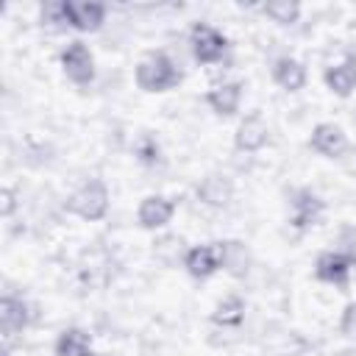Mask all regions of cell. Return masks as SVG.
Instances as JSON below:
<instances>
[{
  "label": "cell",
  "mask_w": 356,
  "mask_h": 356,
  "mask_svg": "<svg viewBox=\"0 0 356 356\" xmlns=\"http://www.w3.org/2000/svg\"><path fill=\"white\" fill-rule=\"evenodd\" d=\"M134 81L142 92H167L181 83V70L167 53H147L136 64Z\"/></svg>",
  "instance_id": "cell-1"
},
{
  "label": "cell",
  "mask_w": 356,
  "mask_h": 356,
  "mask_svg": "<svg viewBox=\"0 0 356 356\" xmlns=\"http://www.w3.org/2000/svg\"><path fill=\"white\" fill-rule=\"evenodd\" d=\"M67 211L86 220V222H97L106 217L108 211V189L100 178H92L86 184H81L70 197H67Z\"/></svg>",
  "instance_id": "cell-2"
},
{
  "label": "cell",
  "mask_w": 356,
  "mask_h": 356,
  "mask_svg": "<svg viewBox=\"0 0 356 356\" xmlns=\"http://www.w3.org/2000/svg\"><path fill=\"white\" fill-rule=\"evenodd\" d=\"M189 47L197 64H217L228 50V39L206 22H195L189 33Z\"/></svg>",
  "instance_id": "cell-3"
},
{
  "label": "cell",
  "mask_w": 356,
  "mask_h": 356,
  "mask_svg": "<svg viewBox=\"0 0 356 356\" xmlns=\"http://www.w3.org/2000/svg\"><path fill=\"white\" fill-rule=\"evenodd\" d=\"M353 267H356V253L325 250L314 261V278L325 281V284H334V286H348V281L353 275Z\"/></svg>",
  "instance_id": "cell-4"
},
{
  "label": "cell",
  "mask_w": 356,
  "mask_h": 356,
  "mask_svg": "<svg viewBox=\"0 0 356 356\" xmlns=\"http://www.w3.org/2000/svg\"><path fill=\"white\" fill-rule=\"evenodd\" d=\"M58 61H61L64 75H67L72 83L89 86V83L95 81V56H92V50H89L83 42H70V44L61 50Z\"/></svg>",
  "instance_id": "cell-5"
},
{
  "label": "cell",
  "mask_w": 356,
  "mask_h": 356,
  "mask_svg": "<svg viewBox=\"0 0 356 356\" xmlns=\"http://www.w3.org/2000/svg\"><path fill=\"white\" fill-rule=\"evenodd\" d=\"M64 11H67L70 28H75V31H81V33H95V31H100V25L106 22V6H103V3L64 0Z\"/></svg>",
  "instance_id": "cell-6"
},
{
  "label": "cell",
  "mask_w": 356,
  "mask_h": 356,
  "mask_svg": "<svg viewBox=\"0 0 356 356\" xmlns=\"http://www.w3.org/2000/svg\"><path fill=\"white\" fill-rule=\"evenodd\" d=\"M309 147L325 159H342V153L348 150V136L339 125L334 122H317L312 128V136H309Z\"/></svg>",
  "instance_id": "cell-7"
},
{
  "label": "cell",
  "mask_w": 356,
  "mask_h": 356,
  "mask_svg": "<svg viewBox=\"0 0 356 356\" xmlns=\"http://www.w3.org/2000/svg\"><path fill=\"white\" fill-rule=\"evenodd\" d=\"M267 142H270V128H267V122H264V117H261L259 111L248 114V117L239 122L236 134H234V147H236L239 153H256V150H261Z\"/></svg>",
  "instance_id": "cell-8"
},
{
  "label": "cell",
  "mask_w": 356,
  "mask_h": 356,
  "mask_svg": "<svg viewBox=\"0 0 356 356\" xmlns=\"http://www.w3.org/2000/svg\"><path fill=\"white\" fill-rule=\"evenodd\" d=\"M31 320H33L31 306L22 298H14V295L0 298V331H3V339H11L14 334H22L31 325Z\"/></svg>",
  "instance_id": "cell-9"
},
{
  "label": "cell",
  "mask_w": 356,
  "mask_h": 356,
  "mask_svg": "<svg viewBox=\"0 0 356 356\" xmlns=\"http://www.w3.org/2000/svg\"><path fill=\"white\" fill-rule=\"evenodd\" d=\"M323 209H325V203H323L320 195H314L312 189H298L295 197H292V217H289L292 228H295V231L312 228V225L320 220Z\"/></svg>",
  "instance_id": "cell-10"
},
{
  "label": "cell",
  "mask_w": 356,
  "mask_h": 356,
  "mask_svg": "<svg viewBox=\"0 0 356 356\" xmlns=\"http://www.w3.org/2000/svg\"><path fill=\"white\" fill-rule=\"evenodd\" d=\"M172 214H175V203L164 195H147V197H142V203L136 209V220L147 231L164 228L172 220Z\"/></svg>",
  "instance_id": "cell-11"
},
{
  "label": "cell",
  "mask_w": 356,
  "mask_h": 356,
  "mask_svg": "<svg viewBox=\"0 0 356 356\" xmlns=\"http://www.w3.org/2000/svg\"><path fill=\"white\" fill-rule=\"evenodd\" d=\"M323 81L337 97H350L356 89V53H348L339 64L328 67L323 72Z\"/></svg>",
  "instance_id": "cell-12"
},
{
  "label": "cell",
  "mask_w": 356,
  "mask_h": 356,
  "mask_svg": "<svg viewBox=\"0 0 356 356\" xmlns=\"http://www.w3.org/2000/svg\"><path fill=\"white\" fill-rule=\"evenodd\" d=\"M184 267L192 278H209L214 275L222 264H220V250L217 245H195L186 250L184 256Z\"/></svg>",
  "instance_id": "cell-13"
},
{
  "label": "cell",
  "mask_w": 356,
  "mask_h": 356,
  "mask_svg": "<svg viewBox=\"0 0 356 356\" xmlns=\"http://www.w3.org/2000/svg\"><path fill=\"white\" fill-rule=\"evenodd\" d=\"M206 103L220 117L236 114L239 111V103H242V83L239 81H228V83H220V86L209 89L206 92Z\"/></svg>",
  "instance_id": "cell-14"
},
{
  "label": "cell",
  "mask_w": 356,
  "mask_h": 356,
  "mask_svg": "<svg viewBox=\"0 0 356 356\" xmlns=\"http://www.w3.org/2000/svg\"><path fill=\"white\" fill-rule=\"evenodd\" d=\"M273 81L284 92H300L303 83H306V67L292 56H281L273 64Z\"/></svg>",
  "instance_id": "cell-15"
},
{
  "label": "cell",
  "mask_w": 356,
  "mask_h": 356,
  "mask_svg": "<svg viewBox=\"0 0 356 356\" xmlns=\"http://www.w3.org/2000/svg\"><path fill=\"white\" fill-rule=\"evenodd\" d=\"M197 197L206 203V206H214V209H222V206H228L231 203V197H234V184H231V178H225V175H206L200 184H197Z\"/></svg>",
  "instance_id": "cell-16"
},
{
  "label": "cell",
  "mask_w": 356,
  "mask_h": 356,
  "mask_svg": "<svg viewBox=\"0 0 356 356\" xmlns=\"http://www.w3.org/2000/svg\"><path fill=\"white\" fill-rule=\"evenodd\" d=\"M56 356H95L92 350V339L86 331L81 328H64L53 345Z\"/></svg>",
  "instance_id": "cell-17"
},
{
  "label": "cell",
  "mask_w": 356,
  "mask_h": 356,
  "mask_svg": "<svg viewBox=\"0 0 356 356\" xmlns=\"http://www.w3.org/2000/svg\"><path fill=\"white\" fill-rule=\"evenodd\" d=\"M217 250H220V264H222L234 278H242V275L248 273L250 253H248V248H245L242 242L228 239V242H220Z\"/></svg>",
  "instance_id": "cell-18"
},
{
  "label": "cell",
  "mask_w": 356,
  "mask_h": 356,
  "mask_svg": "<svg viewBox=\"0 0 356 356\" xmlns=\"http://www.w3.org/2000/svg\"><path fill=\"white\" fill-rule=\"evenodd\" d=\"M245 320V300L239 298V295H228V298H222L217 306H214V312H211V323H217V325H222V328H236L239 323Z\"/></svg>",
  "instance_id": "cell-19"
},
{
  "label": "cell",
  "mask_w": 356,
  "mask_h": 356,
  "mask_svg": "<svg viewBox=\"0 0 356 356\" xmlns=\"http://www.w3.org/2000/svg\"><path fill=\"white\" fill-rule=\"evenodd\" d=\"M153 256H156L161 264H167V267L178 264V261L186 256V253H184V239H181L178 234H164L161 239H156Z\"/></svg>",
  "instance_id": "cell-20"
},
{
  "label": "cell",
  "mask_w": 356,
  "mask_h": 356,
  "mask_svg": "<svg viewBox=\"0 0 356 356\" xmlns=\"http://www.w3.org/2000/svg\"><path fill=\"white\" fill-rule=\"evenodd\" d=\"M261 11H264V17H270L278 25H292L300 17V6L295 0H273V3H264Z\"/></svg>",
  "instance_id": "cell-21"
},
{
  "label": "cell",
  "mask_w": 356,
  "mask_h": 356,
  "mask_svg": "<svg viewBox=\"0 0 356 356\" xmlns=\"http://www.w3.org/2000/svg\"><path fill=\"white\" fill-rule=\"evenodd\" d=\"M42 25H50L53 31L70 28L67 11H64V0H58V3H44V6H42Z\"/></svg>",
  "instance_id": "cell-22"
},
{
  "label": "cell",
  "mask_w": 356,
  "mask_h": 356,
  "mask_svg": "<svg viewBox=\"0 0 356 356\" xmlns=\"http://www.w3.org/2000/svg\"><path fill=\"white\" fill-rule=\"evenodd\" d=\"M136 156L142 164H156L159 161V142L153 136H142V142L136 145Z\"/></svg>",
  "instance_id": "cell-23"
},
{
  "label": "cell",
  "mask_w": 356,
  "mask_h": 356,
  "mask_svg": "<svg viewBox=\"0 0 356 356\" xmlns=\"http://www.w3.org/2000/svg\"><path fill=\"white\" fill-rule=\"evenodd\" d=\"M339 328H342V334H356V303H348L345 306L342 320H339Z\"/></svg>",
  "instance_id": "cell-24"
},
{
  "label": "cell",
  "mask_w": 356,
  "mask_h": 356,
  "mask_svg": "<svg viewBox=\"0 0 356 356\" xmlns=\"http://www.w3.org/2000/svg\"><path fill=\"white\" fill-rule=\"evenodd\" d=\"M0 200H3V203H0V214H3V217H11V211H14V206H17V200H14V189L6 186V189L0 192Z\"/></svg>",
  "instance_id": "cell-25"
}]
</instances>
